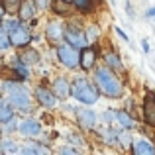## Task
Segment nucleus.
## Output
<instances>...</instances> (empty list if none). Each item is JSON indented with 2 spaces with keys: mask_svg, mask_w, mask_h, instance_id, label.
<instances>
[{
  "mask_svg": "<svg viewBox=\"0 0 155 155\" xmlns=\"http://www.w3.org/2000/svg\"><path fill=\"white\" fill-rule=\"evenodd\" d=\"M65 28H67V20L51 16L43 24V41L47 47H57L59 43L65 41Z\"/></svg>",
  "mask_w": 155,
  "mask_h": 155,
  "instance_id": "7",
  "label": "nucleus"
},
{
  "mask_svg": "<svg viewBox=\"0 0 155 155\" xmlns=\"http://www.w3.org/2000/svg\"><path fill=\"white\" fill-rule=\"evenodd\" d=\"M100 55H102V43H91V45L83 47L79 55V71L91 75L100 65Z\"/></svg>",
  "mask_w": 155,
  "mask_h": 155,
  "instance_id": "9",
  "label": "nucleus"
},
{
  "mask_svg": "<svg viewBox=\"0 0 155 155\" xmlns=\"http://www.w3.org/2000/svg\"><path fill=\"white\" fill-rule=\"evenodd\" d=\"M18 122H20V118L16 116L14 120L6 122V124H0V134L2 136H14V134H18Z\"/></svg>",
  "mask_w": 155,
  "mask_h": 155,
  "instance_id": "28",
  "label": "nucleus"
},
{
  "mask_svg": "<svg viewBox=\"0 0 155 155\" xmlns=\"http://www.w3.org/2000/svg\"><path fill=\"white\" fill-rule=\"evenodd\" d=\"M6 16H8V8H6V4L0 0V24L4 22V18H6Z\"/></svg>",
  "mask_w": 155,
  "mask_h": 155,
  "instance_id": "36",
  "label": "nucleus"
},
{
  "mask_svg": "<svg viewBox=\"0 0 155 155\" xmlns=\"http://www.w3.org/2000/svg\"><path fill=\"white\" fill-rule=\"evenodd\" d=\"M2 2L6 4V8H8V14H16L18 6L24 2V0H2Z\"/></svg>",
  "mask_w": 155,
  "mask_h": 155,
  "instance_id": "33",
  "label": "nucleus"
},
{
  "mask_svg": "<svg viewBox=\"0 0 155 155\" xmlns=\"http://www.w3.org/2000/svg\"><path fill=\"white\" fill-rule=\"evenodd\" d=\"M73 2V8H75L77 14L84 16V18H91L98 12V2L100 0H71Z\"/></svg>",
  "mask_w": 155,
  "mask_h": 155,
  "instance_id": "21",
  "label": "nucleus"
},
{
  "mask_svg": "<svg viewBox=\"0 0 155 155\" xmlns=\"http://www.w3.org/2000/svg\"><path fill=\"white\" fill-rule=\"evenodd\" d=\"M18 134L24 140H39L45 132H43V124L39 118H35L34 114H26L18 122Z\"/></svg>",
  "mask_w": 155,
  "mask_h": 155,
  "instance_id": "10",
  "label": "nucleus"
},
{
  "mask_svg": "<svg viewBox=\"0 0 155 155\" xmlns=\"http://www.w3.org/2000/svg\"><path fill=\"white\" fill-rule=\"evenodd\" d=\"M8 35H10V43H12V49L14 51H20V49H24V47L34 43V28L26 22L16 26L12 31H8Z\"/></svg>",
  "mask_w": 155,
  "mask_h": 155,
  "instance_id": "11",
  "label": "nucleus"
},
{
  "mask_svg": "<svg viewBox=\"0 0 155 155\" xmlns=\"http://www.w3.org/2000/svg\"><path fill=\"white\" fill-rule=\"evenodd\" d=\"M100 124H102V122H100V114H96L94 110H92V106H83V104L79 106L77 116H75V126L79 130H83L88 136V134H94Z\"/></svg>",
  "mask_w": 155,
  "mask_h": 155,
  "instance_id": "8",
  "label": "nucleus"
},
{
  "mask_svg": "<svg viewBox=\"0 0 155 155\" xmlns=\"http://www.w3.org/2000/svg\"><path fill=\"white\" fill-rule=\"evenodd\" d=\"M22 143L12 136H0V153L2 155H20Z\"/></svg>",
  "mask_w": 155,
  "mask_h": 155,
  "instance_id": "23",
  "label": "nucleus"
},
{
  "mask_svg": "<svg viewBox=\"0 0 155 155\" xmlns=\"http://www.w3.org/2000/svg\"><path fill=\"white\" fill-rule=\"evenodd\" d=\"M73 91H71V98L75 102L83 104V106H96L100 100V91L96 88L94 81L88 73H73Z\"/></svg>",
  "mask_w": 155,
  "mask_h": 155,
  "instance_id": "3",
  "label": "nucleus"
},
{
  "mask_svg": "<svg viewBox=\"0 0 155 155\" xmlns=\"http://www.w3.org/2000/svg\"><path fill=\"white\" fill-rule=\"evenodd\" d=\"M31 92H34L35 106L45 110V112H53V110H57L61 106V100L55 96V92L49 87V81H38L34 84V88H31Z\"/></svg>",
  "mask_w": 155,
  "mask_h": 155,
  "instance_id": "5",
  "label": "nucleus"
},
{
  "mask_svg": "<svg viewBox=\"0 0 155 155\" xmlns=\"http://www.w3.org/2000/svg\"><path fill=\"white\" fill-rule=\"evenodd\" d=\"M16 16H18L22 22L31 24V22H38L39 20V10H38L34 0H24L18 6V10H16Z\"/></svg>",
  "mask_w": 155,
  "mask_h": 155,
  "instance_id": "15",
  "label": "nucleus"
},
{
  "mask_svg": "<svg viewBox=\"0 0 155 155\" xmlns=\"http://www.w3.org/2000/svg\"><path fill=\"white\" fill-rule=\"evenodd\" d=\"M84 31H87V38L91 43H102L104 34H102V28L96 20H91V22L84 24Z\"/></svg>",
  "mask_w": 155,
  "mask_h": 155,
  "instance_id": "24",
  "label": "nucleus"
},
{
  "mask_svg": "<svg viewBox=\"0 0 155 155\" xmlns=\"http://www.w3.org/2000/svg\"><path fill=\"white\" fill-rule=\"evenodd\" d=\"M49 12H51V16H57V18H63V20H69L71 16L77 14L71 0H51Z\"/></svg>",
  "mask_w": 155,
  "mask_h": 155,
  "instance_id": "17",
  "label": "nucleus"
},
{
  "mask_svg": "<svg viewBox=\"0 0 155 155\" xmlns=\"http://www.w3.org/2000/svg\"><path fill=\"white\" fill-rule=\"evenodd\" d=\"M0 84H2L4 98L14 106L16 112L22 114V116L34 114V108H35L34 92H31V88L26 87V83H20L16 79H2Z\"/></svg>",
  "mask_w": 155,
  "mask_h": 155,
  "instance_id": "2",
  "label": "nucleus"
},
{
  "mask_svg": "<svg viewBox=\"0 0 155 155\" xmlns=\"http://www.w3.org/2000/svg\"><path fill=\"white\" fill-rule=\"evenodd\" d=\"M18 116V112H16V108L8 102L6 98H2V102H0V124H6V122L14 120V118Z\"/></svg>",
  "mask_w": 155,
  "mask_h": 155,
  "instance_id": "26",
  "label": "nucleus"
},
{
  "mask_svg": "<svg viewBox=\"0 0 155 155\" xmlns=\"http://www.w3.org/2000/svg\"><path fill=\"white\" fill-rule=\"evenodd\" d=\"M49 87L55 92V96L65 102V100H71V91H73V79L65 73H55L49 77Z\"/></svg>",
  "mask_w": 155,
  "mask_h": 155,
  "instance_id": "12",
  "label": "nucleus"
},
{
  "mask_svg": "<svg viewBox=\"0 0 155 155\" xmlns=\"http://www.w3.org/2000/svg\"><path fill=\"white\" fill-rule=\"evenodd\" d=\"M49 153L51 145L41 140H26V143H22V151H20V155H49Z\"/></svg>",
  "mask_w": 155,
  "mask_h": 155,
  "instance_id": "18",
  "label": "nucleus"
},
{
  "mask_svg": "<svg viewBox=\"0 0 155 155\" xmlns=\"http://www.w3.org/2000/svg\"><path fill=\"white\" fill-rule=\"evenodd\" d=\"M34 2H35V6H38L39 14H43V12H49V4H51V0H34Z\"/></svg>",
  "mask_w": 155,
  "mask_h": 155,
  "instance_id": "34",
  "label": "nucleus"
},
{
  "mask_svg": "<svg viewBox=\"0 0 155 155\" xmlns=\"http://www.w3.org/2000/svg\"><path fill=\"white\" fill-rule=\"evenodd\" d=\"M141 49H143V53H149L151 47H149V41H147V39H141Z\"/></svg>",
  "mask_w": 155,
  "mask_h": 155,
  "instance_id": "38",
  "label": "nucleus"
},
{
  "mask_svg": "<svg viewBox=\"0 0 155 155\" xmlns=\"http://www.w3.org/2000/svg\"><path fill=\"white\" fill-rule=\"evenodd\" d=\"M118 130H120V126H106L104 130H96L94 136H98V140L106 147H118Z\"/></svg>",
  "mask_w": 155,
  "mask_h": 155,
  "instance_id": "20",
  "label": "nucleus"
},
{
  "mask_svg": "<svg viewBox=\"0 0 155 155\" xmlns=\"http://www.w3.org/2000/svg\"><path fill=\"white\" fill-rule=\"evenodd\" d=\"M130 153H134V155H155V143L145 136L134 137V145H132V151Z\"/></svg>",
  "mask_w": 155,
  "mask_h": 155,
  "instance_id": "22",
  "label": "nucleus"
},
{
  "mask_svg": "<svg viewBox=\"0 0 155 155\" xmlns=\"http://www.w3.org/2000/svg\"><path fill=\"white\" fill-rule=\"evenodd\" d=\"M100 63L110 67L112 71L120 73L122 77H126V65H124V59H122L120 51L114 49V47H102V55H100Z\"/></svg>",
  "mask_w": 155,
  "mask_h": 155,
  "instance_id": "14",
  "label": "nucleus"
},
{
  "mask_svg": "<svg viewBox=\"0 0 155 155\" xmlns=\"http://www.w3.org/2000/svg\"><path fill=\"white\" fill-rule=\"evenodd\" d=\"M100 122L104 126H116V108H106L100 114Z\"/></svg>",
  "mask_w": 155,
  "mask_h": 155,
  "instance_id": "30",
  "label": "nucleus"
},
{
  "mask_svg": "<svg viewBox=\"0 0 155 155\" xmlns=\"http://www.w3.org/2000/svg\"><path fill=\"white\" fill-rule=\"evenodd\" d=\"M140 122L141 120H137V116L134 112H130V110H126V108H116V126L134 132V130H137Z\"/></svg>",
  "mask_w": 155,
  "mask_h": 155,
  "instance_id": "16",
  "label": "nucleus"
},
{
  "mask_svg": "<svg viewBox=\"0 0 155 155\" xmlns=\"http://www.w3.org/2000/svg\"><path fill=\"white\" fill-rule=\"evenodd\" d=\"M114 31H116V35L122 39V41H128V43H130V35L126 34V31L122 30V28H118V26H116V28H114Z\"/></svg>",
  "mask_w": 155,
  "mask_h": 155,
  "instance_id": "35",
  "label": "nucleus"
},
{
  "mask_svg": "<svg viewBox=\"0 0 155 155\" xmlns=\"http://www.w3.org/2000/svg\"><path fill=\"white\" fill-rule=\"evenodd\" d=\"M140 120L143 126L155 130V92L145 91L143 98L140 100Z\"/></svg>",
  "mask_w": 155,
  "mask_h": 155,
  "instance_id": "13",
  "label": "nucleus"
},
{
  "mask_svg": "<svg viewBox=\"0 0 155 155\" xmlns=\"http://www.w3.org/2000/svg\"><path fill=\"white\" fill-rule=\"evenodd\" d=\"M153 22H155V18H153Z\"/></svg>",
  "mask_w": 155,
  "mask_h": 155,
  "instance_id": "41",
  "label": "nucleus"
},
{
  "mask_svg": "<svg viewBox=\"0 0 155 155\" xmlns=\"http://www.w3.org/2000/svg\"><path fill=\"white\" fill-rule=\"evenodd\" d=\"M92 81H94L96 88L100 91V94L108 100H122L126 96V79L120 73L112 71L110 67L100 63L94 71L91 73Z\"/></svg>",
  "mask_w": 155,
  "mask_h": 155,
  "instance_id": "1",
  "label": "nucleus"
},
{
  "mask_svg": "<svg viewBox=\"0 0 155 155\" xmlns=\"http://www.w3.org/2000/svg\"><path fill=\"white\" fill-rule=\"evenodd\" d=\"M132 145H134V136L130 130L120 128L118 130V147L122 151H132Z\"/></svg>",
  "mask_w": 155,
  "mask_h": 155,
  "instance_id": "25",
  "label": "nucleus"
},
{
  "mask_svg": "<svg viewBox=\"0 0 155 155\" xmlns=\"http://www.w3.org/2000/svg\"><path fill=\"white\" fill-rule=\"evenodd\" d=\"M126 14H128L130 18H136V10H134L132 2H126Z\"/></svg>",
  "mask_w": 155,
  "mask_h": 155,
  "instance_id": "37",
  "label": "nucleus"
},
{
  "mask_svg": "<svg viewBox=\"0 0 155 155\" xmlns=\"http://www.w3.org/2000/svg\"><path fill=\"white\" fill-rule=\"evenodd\" d=\"M55 153H59V155H81L83 153V149L81 147H77V145H73V143H63V145H59V147L55 149Z\"/></svg>",
  "mask_w": 155,
  "mask_h": 155,
  "instance_id": "29",
  "label": "nucleus"
},
{
  "mask_svg": "<svg viewBox=\"0 0 155 155\" xmlns=\"http://www.w3.org/2000/svg\"><path fill=\"white\" fill-rule=\"evenodd\" d=\"M84 16L81 14H75L67 20V28H65V41L71 43L73 47L77 49H83V47L91 45L87 38V31H84Z\"/></svg>",
  "mask_w": 155,
  "mask_h": 155,
  "instance_id": "4",
  "label": "nucleus"
},
{
  "mask_svg": "<svg viewBox=\"0 0 155 155\" xmlns=\"http://www.w3.org/2000/svg\"><path fill=\"white\" fill-rule=\"evenodd\" d=\"M2 98H4V96H0V102H2Z\"/></svg>",
  "mask_w": 155,
  "mask_h": 155,
  "instance_id": "40",
  "label": "nucleus"
},
{
  "mask_svg": "<svg viewBox=\"0 0 155 155\" xmlns=\"http://www.w3.org/2000/svg\"><path fill=\"white\" fill-rule=\"evenodd\" d=\"M16 53H18V57L26 65H30V67H38V65L43 61V53L39 51L38 47H34V43L28 45V47H24V49H20V51H16Z\"/></svg>",
  "mask_w": 155,
  "mask_h": 155,
  "instance_id": "19",
  "label": "nucleus"
},
{
  "mask_svg": "<svg viewBox=\"0 0 155 155\" xmlns=\"http://www.w3.org/2000/svg\"><path fill=\"white\" fill-rule=\"evenodd\" d=\"M55 49V61H57V67H61L63 71L67 73H77L79 71V55H81V49L73 47L71 43L63 41L59 43Z\"/></svg>",
  "mask_w": 155,
  "mask_h": 155,
  "instance_id": "6",
  "label": "nucleus"
},
{
  "mask_svg": "<svg viewBox=\"0 0 155 155\" xmlns=\"http://www.w3.org/2000/svg\"><path fill=\"white\" fill-rule=\"evenodd\" d=\"M12 49V43H10V35H8V31L4 30V26L0 24V51L6 53Z\"/></svg>",
  "mask_w": 155,
  "mask_h": 155,
  "instance_id": "31",
  "label": "nucleus"
},
{
  "mask_svg": "<svg viewBox=\"0 0 155 155\" xmlns=\"http://www.w3.org/2000/svg\"><path fill=\"white\" fill-rule=\"evenodd\" d=\"M145 18H155V6H151V8L145 10Z\"/></svg>",
  "mask_w": 155,
  "mask_h": 155,
  "instance_id": "39",
  "label": "nucleus"
},
{
  "mask_svg": "<svg viewBox=\"0 0 155 155\" xmlns=\"http://www.w3.org/2000/svg\"><path fill=\"white\" fill-rule=\"evenodd\" d=\"M122 100H124V108H126V110H130V112H134L136 116L140 114V112L136 110V98H134V96H124ZM137 118H140V116H137Z\"/></svg>",
  "mask_w": 155,
  "mask_h": 155,
  "instance_id": "32",
  "label": "nucleus"
},
{
  "mask_svg": "<svg viewBox=\"0 0 155 155\" xmlns=\"http://www.w3.org/2000/svg\"><path fill=\"white\" fill-rule=\"evenodd\" d=\"M79 102H75V104H71L69 100H65V102H61V114H63V118L65 120H71V122H75V116H77V110H79Z\"/></svg>",
  "mask_w": 155,
  "mask_h": 155,
  "instance_id": "27",
  "label": "nucleus"
}]
</instances>
